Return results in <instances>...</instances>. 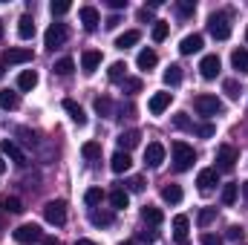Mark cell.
I'll use <instances>...</instances> for the list:
<instances>
[{
  "instance_id": "obj_21",
  "label": "cell",
  "mask_w": 248,
  "mask_h": 245,
  "mask_svg": "<svg viewBox=\"0 0 248 245\" xmlns=\"http://www.w3.org/2000/svg\"><path fill=\"white\" fill-rule=\"evenodd\" d=\"M139 41H141V32H139V29H127L124 35L116 38V49H130V46L139 44Z\"/></svg>"
},
{
  "instance_id": "obj_43",
  "label": "cell",
  "mask_w": 248,
  "mask_h": 245,
  "mask_svg": "<svg viewBox=\"0 0 248 245\" xmlns=\"http://www.w3.org/2000/svg\"><path fill=\"white\" fill-rule=\"evenodd\" d=\"M222 90L228 92V98H240V84H237L234 78H228V81L222 84Z\"/></svg>"
},
{
  "instance_id": "obj_11",
  "label": "cell",
  "mask_w": 248,
  "mask_h": 245,
  "mask_svg": "<svg viewBox=\"0 0 248 245\" xmlns=\"http://www.w3.org/2000/svg\"><path fill=\"white\" fill-rule=\"evenodd\" d=\"M0 150H3V156H9L15 165H20V168L26 165V153H23V150H20L12 138H3V141H0Z\"/></svg>"
},
{
  "instance_id": "obj_51",
  "label": "cell",
  "mask_w": 248,
  "mask_h": 245,
  "mask_svg": "<svg viewBox=\"0 0 248 245\" xmlns=\"http://www.w3.org/2000/svg\"><path fill=\"white\" fill-rule=\"evenodd\" d=\"M202 245H222V240L214 234H202Z\"/></svg>"
},
{
  "instance_id": "obj_12",
  "label": "cell",
  "mask_w": 248,
  "mask_h": 245,
  "mask_svg": "<svg viewBox=\"0 0 248 245\" xmlns=\"http://www.w3.org/2000/svg\"><path fill=\"white\" fill-rule=\"evenodd\" d=\"M162 162H165V147H162L159 141H150L147 150H144V165H147V168H159Z\"/></svg>"
},
{
  "instance_id": "obj_60",
  "label": "cell",
  "mask_w": 248,
  "mask_h": 245,
  "mask_svg": "<svg viewBox=\"0 0 248 245\" xmlns=\"http://www.w3.org/2000/svg\"><path fill=\"white\" fill-rule=\"evenodd\" d=\"M3 72H6V63L0 61V75H3Z\"/></svg>"
},
{
  "instance_id": "obj_61",
  "label": "cell",
  "mask_w": 248,
  "mask_h": 245,
  "mask_svg": "<svg viewBox=\"0 0 248 245\" xmlns=\"http://www.w3.org/2000/svg\"><path fill=\"white\" fill-rule=\"evenodd\" d=\"M0 38H3V23H0Z\"/></svg>"
},
{
  "instance_id": "obj_6",
  "label": "cell",
  "mask_w": 248,
  "mask_h": 245,
  "mask_svg": "<svg viewBox=\"0 0 248 245\" xmlns=\"http://www.w3.org/2000/svg\"><path fill=\"white\" fill-rule=\"evenodd\" d=\"M237 159H240V153H237V147H231V144H222L219 150H217V170H234L237 168Z\"/></svg>"
},
{
  "instance_id": "obj_40",
  "label": "cell",
  "mask_w": 248,
  "mask_h": 245,
  "mask_svg": "<svg viewBox=\"0 0 248 245\" xmlns=\"http://www.w3.org/2000/svg\"><path fill=\"white\" fill-rule=\"evenodd\" d=\"M95 113L113 119V101H110V98H95Z\"/></svg>"
},
{
  "instance_id": "obj_50",
  "label": "cell",
  "mask_w": 248,
  "mask_h": 245,
  "mask_svg": "<svg viewBox=\"0 0 248 245\" xmlns=\"http://www.w3.org/2000/svg\"><path fill=\"white\" fill-rule=\"evenodd\" d=\"M139 20H141V23H156V20H153V9H147V6L139 9Z\"/></svg>"
},
{
  "instance_id": "obj_42",
  "label": "cell",
  "mask_w": 248,
  "mask_h": 245,
  "mask_svg": "<svg viewBox=\"0 0 248 245\" xmlns=\"http://www.w3.org/2000/svg\"><path fill=\"white\" fill-rule=\"evenodd\" d=\"M122 87H124V92H130V95H133V92H139V90H141V78H124Z\"/></svg>"
},
{
  "instance_id": "obj_35",
  "label": "cell",
  "mask_w": 248,
  "mask_h": 245,
  "mask_svg": "<svg viewBox=\"0 0 248 245\" xmlns=\"http://www.w3.org/2000/svg\"><path fill=\"white\" fill-rule=\"evenodd\" d=\"M81 153H84L87 162H95V159H101V144H98V141H87V144L81 147Z\"/></svg>"
},
{
  "instance_id": "obj_58",
  "label": "cell",
  "mask_w": 248,
  "mask_h": 245,
  "mask_svg": "<svg viewBox=\"0 0 248 245\" xmlns=\"http://www.w3.org/2000/svg\"><path fill=\"white\" fill-rule=\"evenodd\" d=\"M75 245H95L93 240H75Z\"/></svg>"
},
{
  "instance_id": "obj_1",
  "label": "cell",
  "mask_w": 248,
  "mask_h": 245,
  "mask_svg": "<svg viewBox=\"0 0 248 245\" xmlns=\"http://www.w3.org/2000/svg\"><path fill=\"white\" fill-rule=\"evenodd\" d=\"M173 168L176 170H190L193 168V162H196V153H193V147L185 144V141H173Z\"/></svg>"
},
{
  "instance_id": "obj_8",
  "label": "cell",
  "mask_w": 248,
  "mask_h": 245,
  "mask_svg": "<svg viewBox=\"0 0 248 245\" xmlns=\"http://www.w3.org/2000/svg\"><path fill=\"white\" fill-rule=\"evenodd\" d=\"M78 20L84 23V29H87V32H93V29L101 23V15H98V9H95V6H81V9H78Z\"/></svg>"
},
{
  "instance_id": "obj_39",
  "label": "cell",
  "mask_w": 248,
  "mask_h": 245,
  "mask_svg": "<svg viewBox=\"0 0 248 245\" xmlns=\"http://www.w3.org/2000/svg\"><path fill=\"white\" fill-rule=\"evenodd\" d=\"M214 219H217V208H202V211H199V216H196L199 228H208Z\"/></svg>"
},
{
  "instance_id": "obj_14",
  "label": "cell",
  "mask_w": 248,
  "mask_h": 245,
  "mask_svg": "<svg viewBox=\"0 0 248 245\" xmlns=\"http://www.w3.org/2000/svg\"><path fill=\"white\" fill-rule=\"evenodd\" d=\"M98 66H101V52H98V49H87V52L81 55V69H84V75H93Z\"/></svg>"
},
{
  "instance_id": "obj_37",
  "label": "cell",
  "mask_w": 248,
  "mask_h": 245,
  "mask_svg": "<svg viewBox=\"0 0 248 245\" xmlns=\"http://www.w3.org/2000/svg\"><path fill=\"white\" fill-rule=\"evenodd\" d=\"M237 196H240V184H237V182H231V184H225V187H222V205H234V202H237Z\"/></svg>"
},
{
  "instance_id": "obj_15",
  "label": "cell",
  "mask_w": 248,
  "mask_h": 245,
  "mask_svg": "<svg viewBox=\"0 0 248 245\" xmlns=\"http://www.w3.org/2000/svg\"><path fill=\"white\" fill-rule=\"evenodd\" d=\"M196 184H199V190H211L214 184H219V170H217V168H205V170H199Z\"/></svg>"
},
{
  "instance_id": "obj_9",
  "label": "cell",
  "mask_w": 248,
  "mask_h": 245,
  "mask_svg": "<svg viewBox=\"0 0 248 245\" xmlns=\"http://www.w3.org/2000/svg\"><path fill=\"white\" fill-rule=\"evenodd\" d=\"M219 69H222V63H219L217 55H205V58L199 61V72H202L205 81H214V78L219 75Z\"/></svg>"
},
{
  "instance_id": "obj_23",
  "label": "cell",
  "mask_w": 248,
  "mask_h": 245,
  "mask_svg": "<svg viewBox=\"0 0 248 245\" xmlns=\"http://www.w3.org/2000/svg\"><path fill=\"white\" fill-rule=\"evenodd\" d=\"M110 202H113V208H116V211H124V208L130 205V193H127L122 184H119V187H113V193H110Z\"/></svg>"
},
{
  "instance_id": "obj_19",
  "label": "cell",
  "mask_w": 248,
  "mask_h": 245,
  "mask_svg": "<svg viewBox=\"0 0 248 245\" xmlns=\"http://www.w3.org/2000/svg\"><path fill=\"white\" fill-rule=\"evenodd\" d=\"M35 87H38V72H35V69H23V72L17 75V90L29 92V90H35Z\"/></svg>"
},
{
  "instance_id": "obj_49",
  "label": "cell",
  "mask_w": 248,
  "mask_h": 245,
  "mask_svg": "<svg viewBox=\"0 0 248 245\" xmlns=\"http://www.w3.org/2000/svg\"><path fill=\"white\" fill-rule=\"evenodd\" d=\"M214 133H217L214 124H199V127H196V136H202V138H211Z\"/></svg>"
},
{
  "instance_id": "obj_59",
  "label": "cell",
  "mask_w": 248,
  "mask_h": 245,
  "mask_svg": "<svg viewBox=\"0 0 248 245\" xmlns=\"http://www.w3.org/2000/svg\"><path fill=\"white\" fill-rule=\"evenodd\" d=\"M0 173H6V162H3V156H0Z\"/></svg>"
},
{
  "instance_id": "obj_47",
  "label": "cell",
  "mask_w": 248,
  "mask_h": 245,
  "mask_svg": "<svg viewBox=\"0 0 248 245\" xmlns=\"http://www.w3.org/2000/svg\"><path fill=\"white\" fill-rule=\"evenodd\" d=\"M173 124H176L179 130H190V127H193L190 119H187V113H176V116H173Z\"/></svg>"
},
{
  "instance_id": "obj_33",
  "label": "cell",
  "mask_w": 248,
  "mask_h": 245,
  "mask_svg": "<svg viewBox=\"0 0 248 245\" xmlns=\"http://www.w3.org/2000/svg\"><path fill=\"white\" fill-rule=\"evenodd\" d=\"M107 78H110V81H124V78H127V63H124V61L110 63V69H107Z\"/></svg>"
},
{
  "instance_id": "obj_20",
  "label": "cell",
  "mask_w": 248,
  "mask_h": 245,
  "mask_svg": "<svg viewBox=\"0 0 248 245\" xmlns=\"http://www.w3.org/2000/svg\"><path fill=\"white\" fill-rule=\"evenodd\" d=\"M63 110L69 113V119H72V122L78 124V127H84V124H87V116H84V110H81V104H75L72 98H66V101H63Z\"/></svg>"
},
{
  "instance_id": "obj_24",
  "label": "cell",
  "mask_w": 248,
  "mask_h": 245,
  "mask_svg": "<svg viewBox=\"0 0 248 245\" xmlns=\"http://www.w3.org/2000/svg\"><path fill=\"white\" fill-rule=\"evenodd\" d=\"M17 35H20L23 41H29V38H35V20H32L29 15H23V17L17 20Z\"/></svg>"
},
{
  "instance_id": "obj_13",
  "label": "cell",
  "mask_w": 248,
  "mask_h": 245,
  "mask_svg": "<svg viewBox=\"0 0 248 245\" xmlns=\"http://www.w3.org/2000/svg\"><path fill=\"white\" fill-rule=\"evenodd\" d=\"M170 98H173V92H156L153 98H150V116H162L168 107H170Z\"/></svg>"
},
{
  "instance_id": "obj_63",
  "label": "cell",
  "mask_w": 248,
  "mask_h": 245,
  "mask_svg": "<svg viewBox=\"0 0 248 245\" xmlns=\"http://www.w3.org/2000/svg\"><path fill=\"white\" fill-rule=\"evenodd\" d=\"M122 245H133V243H122Z\"/></svg>"
},
{
  "instance_id": "obj_25",
  "label": "cell",
  "mask_w": 248,
  "mask_h": 245,
  "mask_svg": "<svg viewBox=\"0 0 248 245\" xmlns=\"http://www.w3.org/2000/svg\"><path fill=\"white\" fill-rule=\"evenodd\" d=\"M136 63H139V69H153V66L159 63V55H156L153 49H141L139 58H136Z\"/></svg>"
},
{
  "instance_id": "obj_48",
  "label": "cell",
  "mask_w": 248,
  "mask_h": 245,
  "mask_svg": "<svg viewBox=\"0 0 248 245\" xmlns=\"http://www.w3.org/2000/svg\"><path fill=\"white\" fill-rule=\"evenodd\" d=\"M225 237H228V240H234V243H237V240H243V237H246V231H243V225H231V228H228V231H225Z\"/></svg>"
},
{
  "instance_id": "obj_53",
  "label": "cell",
  "mask_w": 248,
  "mask_h": 245,
  "mask_svg": "<svg viewBox=\"0 0 248 245\" xmlns=\"http://www.w3.org/2000/svg\"><path fill=\"white\" fill-rule=\"evenodd\" d=\"M119 23H122V17H119V15H110V17H107V23H104V26H107V29H116V26H119Z\"/></svg>"
},
{
  "instance_id": "obj_30",
  "label": "cell",
  "mask_w": 248,
  "mask_h": 245,
  "mask_svg": "<svg viewBox=\"0 0 248 245\" xmlns=\"http://www.w3.org/2000/svg\"><path fill=\"white\" fill-rule=\"evenodd\" d=\"M179 81H182V66H179V63H170V66L165 69V84H168V87H176Z\"/></svg>"
},
{
  "instance_id": "obj_4",
  "label": "cell",
  "mask_w": 248,
  "mask_h": 245,
  "mask_svg": "<svg viewBox=\"0 0 248 245\" xmlns=\"http://www.w3.org/2000/svg\"><path fill=\"white\" fill-rule=\"evenodd\" d=\"M66 38H69L66 23H52V26L46 29V35H44V44H46V49H58V46L66 44Z\"/></svg>"
},
{
  "instance_id": "obj_26",
  "label": "cell",
  "mask_w": 248,
  "mask_h": 245,
  "mask_svg": "<svg viewBox=\"0 0 248 245\" xmlns=\"http://www.w3.org/2000/svg\"><path fill=\"white\" fill-rule=\"evenodd\" d=\"M162 199L170 202V205H179V202H182V187H179V184H165V187H162Z\"/></svg>"
},
{
  "instance_id": "obj_52",
  "label": "cell",
  "mask_w": 248,
  "mask_h": 245,
  "mask_svg": "<svg viewBox=\"0 0 248 245\" xmlns=\"http://www.w3.org/2000/svg\"><path fill=\"white\" fill-rule=\"evenodd\" d=\"M139 240H141V243H156V231H141Z\"/></svg>"
},
{
  "instance_id": "obj_18",
  "label": "cell",
  "mask_w": 248,
  "mask_h": 245,
  "mask_svg": "<svg viewBox=\"0 0 248 245\" xmlns=\"http://www.w3.org/2000/svg\"><path fill=\"white\" fill-rule=\"evenodd\" d=\"M130 165H133V159H130V153H113V159H110V168H113V173H127L130 170Z\"/></svg>"
},
{
  "instance_id": "obj_28",
  "label": "cell",
  "mask_w": 248,
  "mask_h": 245,
  "mask_svg": "<svg viewBox=\"0 0 248 245\" xmlns=\"http://www.w3.org/2000/svg\"><path fill=\"white\" fill-rule=\"evenodd\" d=\"M90 222H93L95 228H107V225H113V214H110V211H93V214H90Z\"/></svg>"
},
{
  "instance_id": "obj_45",
  "label": "cell",
  "mask_w": 248,
  "mask_h": 245,
  "mask_svg": "<svg viewBox=\"0 0 248 245\" xmlns=\"http://www.w3.org/2000/svg\"><path fill=\"white\" fill-rule=\"evenodd\" d=\"M17 136H20V141H23V144H32V147H35V141H38V138H35V133H32V130H26V127H17Z\"/></svg>"
},
{
  "instance_id": "obj_46",
  "label": "cell",
  "mask_w": 248,
  "mask_h": 245,
  "mask_svg": "<svg viewBox=\"0 0 248 245\" xmlns=\"http://www.w3.org/2000/svg\"><path fill=\"white\" fill-rule=\"evenodd\" d=\"M176 9H179V15H182V17H187V15H193V12H196V3H193V0H182V3H176Z\"/></svg>"
},
{
  "instance_id": "obj_3",
  "label": "cell",
  "mask_w": 248,
  "mask_h": 245,
  "mask_svg": "<svg viewBox=\"0 0 248 245\" xmlns=\"http://www.w3.org/2000/svg\"><path fill=\"white\" fill-rule=\"evenodd\" d=\"M193 110H196L199 116H217V113H222V101H219L217 95L202 92V95L193 98Z\"/></svg>"
},
{
  "instance_id": "obj_17",
  "label": "cell",
  "mask_w": 248,
  "mask_h": 245,
  "mask_svg": "<svg viewBox=\"0 0 248 245\" xmlns=\"http://www.w3.org/2000/svg\"><path fill=\"white\" fill-rule=\"evenodd\" d=\"M202 44H205V41H202V35H196V32H193V35L182 38L179 52H182V55H193V52H199V49H202Z\"/></svg>"
},
{
  "instance_id": "obj_29",
  "label": "cell",
  "mask_w": 248,
  "mask_h": 245,
  "mask_svg": "<svg viewBox=\"0 0 248 245\" xmlns=\"http://www.w3.org/2000/svg\"><path fill=\"white\" fill-rule=\"evenodd\" d=\"M17 104H20L17 92H12V90H0V107H3V110H17Z\"/></svg>"
},
{
  "instance_id": "obj_41",
  "label": "cell",
  "mask_w": 248,
  "mask_h": 245,
  "mask_svg": "<svg viewBox=\"0 0 248 245\" xmlns=\"http://www.w3.org/2000/svg\"><path fill=\"white\" fill-rule=\"evenodd\" d=\"M69 9H72V6H69V3H66V0H58V3H55V0H52V3H49V12H52V15H55V17H61V15H66V12H69Z\"/></svg>"
},
{
  "instance_id": "obj_36",
  "label": "cell",
  "mask_w": 248,
  "mask_h": 245,
  "mask_svg": "<svg viewBox=\"0 0 248 245\" xmlns=\"http://www.w3.org/2000/svg\"><path fill=\"white\" fill-rule=\"evenodd\" d=\"M72 69H75V61H72V58H61V61H55V66H52V72L61 75V78L72 75Z\"/></svg>"
},
{
  "instance_id": "obj_62",
  "label": "cell",
  "mask_w": 248,
  "mask_h": 245,
  "mask_svg": "<svg viewBox=\"0 0 248 245\" xmlns=\"http://www.w3.org/2000/svg\"><path fill=\"white\" fill-rule=\"evenodd\" d=\"M246 41H248V29H246Z\"/></svg>"
},
{
  "instance_id": "obj_22",
  "label": "cell",
  "mask_w": 248,
  "mask_h": 245,
  "mask_svg": "<svg viewBox=\"0 0 248 245\" xmlns=\"http://www.w3.org/2000/svg\"><path fill=\"white\" fill-rule=\"evenodd\" d=\"M139 138H141V133H139V130H124L122 136H119V147L127 153V150H133V147L139 144Z\"/></svg>"
},
{
  "instance_id": "obj_44",
  "label": "cell",
  "mask_w": 248,
  "mask_h": 245,
  "mask_svg": "<svg viewBox=\"0 0 248 245\" xmlns=\"http://www.w3.org/2000/svg\"><path fill=\"white\" fill-rule=\"evenodd\" d=\"M141 190H144V179H141V176L127 179V193H141Z\"/></svg>"
},
{
  "instance_id": "obj_7",
  "label": "cell",
  "mask_w": 248,
  "mask_h": 245,
  "mask_svg": "<svg viewBox=\"0 0 248 245\" xmlns=\"http://www.w3.org/2000/svg\"><path fill=\"white\" fill-rule=\"evenodd\" d=\"M12 237H15L17 243H38V240H44V231H41L35 222H26V225H17V228L12 231Z\"/></svg>"
},
{
  "instance_id": "obj_16",
  "label": "cell",
  "mask_w": 248,
  "mask_h": 245,
  "mask_svg": "<svg viewBox=\"0 0 248 245\" xmlns=\"http://www.w3.org/2000/svg\"><path fill=\"white\" fill-rule=\"evenodd\" d=\"M187 228H190V219H187L185 214L173 216V237H176L179 245H187Z\"/></svg>"
},
{
  "instance_id": "obj_55",
  "label": "cell",
  "mask_w": 248,
  "mask_h": 245,
  "mask_svg": "<svg viewBox=\"0 0 248 245\" xmlns=\"http://www.w3.org/2000/svg\"><path fill=\"white\" fill-rule=\"evenodd\" d=\"M240 190H243V199H246V202H248V179H246V182H243V184H240Z\"/></svg>"
},
{
  "instance_id": "obj_57",
  "label": "cell",
  "mask_w": 248,
  "mask_h": 245,
  "mask_svg": "<svg viewBox=\"0 0 248 245\" xmlns=\"http://www.w3.org/2000/svg\"><path fill=\"white\" fill-rule=\"evenodd\" d=\"M3 214H6V211H3V205H0V231L6 228V219H3Z\"/></svg>"
},
{
  "instance_id": "obj_2",
  "label": "cell",
  "mask_w": 248,
  "mask_h": 245,
  "mask_svg": "<svg viewBox=\"0 0 248 245\" xmlns=\"http://www.w3.org/2000/svg\"><path fill=\"white\" fill-rule=\"evenodd\" d=\"M208 32L217 38V41H228L231 38V23H228V15L225 12H214L208 17Z\"/></svg>"
},
{
  "instance_id": "obj_34",
  "label": "cell",
  "mask_w": 248,
  "mask_h": 245,
  "mask_svg": "<svg viewBox=\"0 0 248 245\" xmlns=\"http://www.w3.org/2000/svg\"><path fill=\"white\" fill-rule=\"evenodd\" d=\"M150 35H153V41H156V44H162V41H165V38L170 35V23H165V20H156V23H153V32H150Z\"/></svg>"
},
{
  "instance_id": "obj_54",
  "label": "cell",
  "mask_w": 248,
  "mask_h": 245,
  "mask_svg": "<svg viewBox=\"0 0 248 245\" xmlns=\"http://www.w3.org/2000/svg\"><path fill=\"white\" fill-rule=\"evenodd\" d=\"M110 6L119 12V9H124V6H127V0H110Z\"/></svg>"
},
{
  "instance_id": "obj_32",
  "label": "cell",
  "mask_w": 248,
  "mask_h": 245,
  "mask_svg": "<svg viewBox=\"0 0 248 245\" xmlns=\"http://www.w3.org/2000/svg\"><path fill=\"white\" fill-rule=\"evenodd\" d=\"M231 63H234V69H240V72H246L248 75V49H234Z\"/></svg>"
},
{
  "instance_id": "obj_38",
  "label": "cell",
  "mask_w": 248,
  "mask_h": 245,
  "mask_svg": "<svg viewBox=\"0 0 248 245\" xmlns=\"http://www.w3.org/2000/svg\"><path fill=\"white\" fill-rule=\"evenodd\" d=\"M101 199H104V190H101V187H90V190L84 193V202H87L90 208H95V205H101Z\"/></svg>"
},
{
  "instance_id": "obj_31",
  "label": "cell",
  "mask_w": 248,
  "mask_h": 245,
  "mask_svg": "<svg viewBox=\"0 0 248 245\" xmlns=\"http://www.w3.org/2000/svg\"><path fill=\"white\" fill-rule=\"evenodd\" d=\"M0 205H3V211H6V214H23V202H20L17 196H3V199H0Z\"/></svg>"
},
{
  "instance_id": "obj_27",
  "label": "cell",
  "mask_w": 248,
  "mask_h": 245,
  "mask_svg": "<svg viewBox=\"0 0 248 245\" xmlns=\"http://www.w3.org/2000/svg\"><path fill=\"white\" fill-rule=\"evenodd\" d=\"M141 219H144V222H150V225L156 228V225H162V219H165V216H162V211H159V208H153V205H144V211H141Z\"/></svg>"
},
{
  "instance_id": "obj_56",
  "label": "cell",
  "mask_w": 248,
  "mask_h": 245,
  "mask_svg": "<svg viewBox=\"0 0 248 245\" xmlns=\"http://www.w3.org/2000/svg\"><path fill=\"white\" fill-rule=\"evenodd\" d=\"M44 245H61L55 237H44Z\"/></svg>"
},
{
  "instance_id": "obj_10",
  "label": "cell",
  "mask_w": 248,
  "mask_h": 245,
  "mask_svg": "<svg viewBox=\"0 0 248 245\" xmlns=\"http://www.w3.org/2000/svg\"><path fill=\"white\" fill-rule=\"evenodd\" d=\"M32 58H35L32 49H23V46H9L3 52V63H29Z\"/></svg>"
},
{
  "instance_id": "obj_5",
  "label": "cell",
  "mask_w": 248,
  "mask_h": 245,
  "mask_svg": "<svg viewBox=\"0 0 248 245\" xmlns=\"http://www.w3.org/2000/svg\"><path fill=\"white\" fill-rule=\"evenodd\" d=\"M44 216H46L49 225H58V228H61L63 222H66V202H61V199L46 202V205H44Z\"/></svg>"
}]
</instances>
